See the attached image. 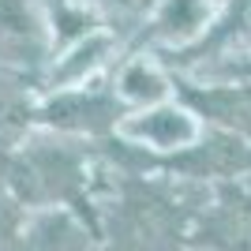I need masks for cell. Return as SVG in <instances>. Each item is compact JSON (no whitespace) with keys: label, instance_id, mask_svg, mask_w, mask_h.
Wrapping results in <instances>:
<instances>
[]
</instances>
